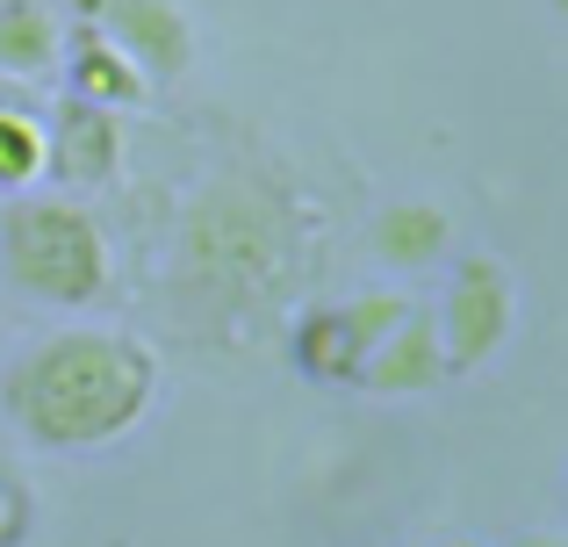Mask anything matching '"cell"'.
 I'll return each instance as SVG.
<instances>
[{
	"label": "cell",
	"mask_w": 568,
	"mask_h": 547,
	"mask_svg": "<svg viewBox=\"0 0 568 547\" xmlns=\"http://www.w3.org/2000/svg\"><path fill=\"white\" fill-rule=\"evenodd\" d=\"M446 245H454V216H446L439 202H396V210L375 216V260L396 267V274L439 267Z\"/></svg>",
	"instance_id": "10"
},
{
	"label": "cell",
	"mask_w": 568,
	"mask_h": 547,
	"mask_svg": "<svg viewBox=\"0 0 568 547\" xmlns=\"http://www.w3.org/2000/svg\"><path fill=\"white\" fill-rule=\"evenodd\" d=\"M511 547H568L561 534H526V540H511Z\"/></svg>",
	"instance_id": "15"
},
{
	"label": "cell",
	"mask_w": 568,
	"mask_h": 547,
	"mask_svg": "<svg viewBox=\"0 0 568 547\" xmlns=\"http://www.w3.org/2000/svg\"><path fill=\"white\" fill-rule=\"evenodd\" d=\"M58 43H65V22L43 0H0V72L8 80H51Z\"/></svg>",
	"instance_id": "11"
},
{
	"label": "cell",
	"mask_w": 568,
	"mask_h": 547,
	"mask_svg": "<svg viewBox=\"0 0 568 547\" xmlns=\"http://www.w3.org/2000/svg\"><path fill=\"white\" fill-rule=\"evenodd\" d=\"M43 166H51L72 195L109 188L115 173H123V115L101 109V101L65 94L51 109V130H43Z\"/></svg>",
	"instance_id": "7"
},
{
	"label": "cell",
	"mask_w": 568,
	"mask_h": 547,
	"mask_svg": "<svg viewBox=\"0 0 568 547\" xmlns=\"http://www.w3.org/2000/svg\"><path fill=\"white\" fill-rule=\"evenodd\" d=\"M109 231L87 202L72 195H8L0 210V281L29 303L51 310H87L109 295Z\"/></svg>",
	"instance_id": "3"
},
{
	"label": "cell",
	"mask_w": 568,
	"mask_h": 547,
	"mask_svg": "<svg viewBox=\"0 0 568 547\" xmlns=\"http://www.w3.org/2000/svg\"><path fill=\"white\" fill-rule=\"evenodd\" d=\"M58 72H65V94L101 101V109H115V115L144 109V101L159 94V87L144 80V72L130 65V58L115 51L109 37H101V22H87V14L65 29V43H58Z\"/></svg>",
	"instance_id": "8"
},
{
	"label": "cell",
	"mask_w": 568,
	"mask_h": 547,
	"mask_svg": "<svg viewBox=\"0 0 568 547\" xmlns=\"http://www.w3.org/2000/svg\"><path fill=\"white\" fill-rule=\"evenodd\" d=\"M22 534H29V497H22V483L0 476V547H14Z\"/></svg>",
	"instance_id": "13"
},
{
	"label": "cell",
	"mask_w": 568,
	"mask_h": 547,
	"mask_svg": "<svg viewBox=\"0 0 568 547\" xmlns=\"http://www.w3.org/2000/svg\"><path fill=\"white\" fill-rule=\"evenodd\" d=\"M152 396L159 353L138 332H109V324H72V332L37 338L0 382V404L22 425V439L51 454H94L123 439L152 411Z\"/></svg>",
	"instance_id": "2"
},
{
	"label": "cell",
	"mask_w": 568,
	"mask_h": 547,
	"mask_svg": "<svg viewBox=\"0 0 568 547\" xmlns=\"http://www.w3.org/2000/svg\"><path fill=\"white\" fill-rule=\"evenodd\" d=\"M511 317H518V281L504 267L497 253H475L460 260L454 281H446L439 310H432V324H439V353H446V375H475V367H489L504 353V338H511Z\"/></svg>",
	"instance_id": "5"
},
{
	"label": "cell",
	"mask_w": 568,
	"mask_h": 547,
	"mask_svg": "<svg viewBox=\"0 0 568 547\" xmlns=\"http://www.w3.org/2000/svg\"><path fill=\"white\" fill-rule=\"evenodd\" d=\"M87 22H101V37L130 58L152 87L187 80L194 65V22L181 0H72Z\"/></svg>",
	"instance_id": "6"
},
{
	"label": "cell",
	"mask_w": 568,
	"mask_h": 547,
	"mask_svg": "<svg viewBox=\"0 0 568 547\" xmlns=\"http://www.w3.org/2000/svg\"><path fill=\"white\" fill-rule=\"evenodd\" d=\"M446 382V353H439V324H432V310H403L396 324L382 332V346L367 353L361 367V389L375 396H425Z\"/></svg>",
	"instance_id": "9"
},
{
	"label": "cell",
	"mask_w": 568,
	"mask_h": 547,
	"mask_svg": "<svg viewBox=\"0 0 568 547\" xmlns=\"http://www.w3.org/2000/svg\"><path fill=\"white\" fill-rule=\"evenodd\" d=\"M43 181V123L29 109H0V188L22 195Z\"/></svg>",
	"instance_id": "12"
},
{
	"label": "cell",
	"mask_w": 568,
	"mask_h": 547,
	"mask_svg": "<svg viewBox=\"0 0 568 547\" xmlns=\"http://www.w3.org/2000/svg\"><path fill=\"white\" fill-rule=\"evenodd\" d=\"M317 260V216L288 181L216 173L187 202L173 239V303L194 338H245L266 310L303 295Z\"/></svg>",
	"instance_id": "1"
},
{
	"label": "cell",
	"mask_w": 568,
	"mask_h": 547,
	"mask_svg": "<svg viewBox=\"0 0 568 547\" xmlns=\"http://www.w3.org/2000/svg\"><path fill=\"white\" fill-rule=\"evenodd\" d=\"M0 109H22V80H8V72H0Z\"/></svg>",
	"instance_id": "14"
},
{
	"label": "cell",
	"mask_w": 568,
	"mask_h": 547,
	"mask_svg": "<svg viewBox=\"0 0 568 547\" xmlns=\"http://www.w3.org/2000/svg\"><path fill=\"white\" fill-rule=\"evenodd\" d=\"M410 310V295L403 288H367V295H338V303H310L303 317H295L288 332V353L295 367H303L310 382H324V389H346V382H361L367 353L382 346V332Z\"/></svg>",
	"instance_id": "4"
}]
</instances>
